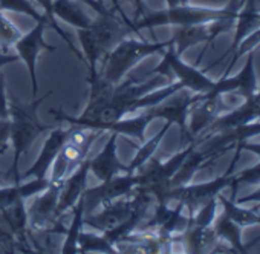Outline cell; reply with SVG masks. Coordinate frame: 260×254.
Segmentation results:
<instances>
[{"mask_svg": "<svg viewBox=\"0 0 260 254\" xmlns=\"http://www.w3.org/2000/svg\"><path fill=\"white\" fill-rule=\"evenodd\" d=\"M220 19H237V13L228 8L211 10V8L182 4V5L167 8L162 11L143 13L138 17V20L134 22V26H135L137 36H140V29H146V28L153 29L156 26H187V25L210 23V22H216Z\"/></svg>", "mask_w": 260, "mask_h": 254, "instance_id": "obj_3", "label": "cell"}, {"mask_svg": "<svg viewBox=\"0 0 260 254\" xmlns=\"http://www.w3.org/2000/svg\"><path fill=\"white\" fill-rule=\"evenodd\" d=\"M182 242L188 252H204L211 249L217 242V234L213 225L199 227V225H187L184 234L179 239H172Z\"/></svg>", "mask_w": 260, "mask_h": 254, "instance_id": "obj_20", "label": "cell"}, {"mask_svg": "<svg viewBox=\"0 0 260 254\" xmlns=\"http://www.w3.org/2000/svg\"><path fill=\"white\" fill-rule=\"evenodd\" d=\"M52 92L49 90L46 95L37 98H32L31 103L22 101L17 95L10 93V143L14 150L13 164L10 170L5 173V178H13L14 182H20L22 176L19 172L20 161L25 155H28L29 149L32 147L34 141L45 132L51 131L52 127L42 124L39 119V107L40 104L51 97Z\"/></svg>", "mask_w": 260, "mask_h": 254, "instance_id": "obj_1", "label": "cell"}, {"mask_svg": "<svg viewBox=\"0 0 260 254\" xmlns=\"http://www.w3.org/2000/svg\"><path fill=\"white\" fill-rule=\"evenodd\" d=\"M5 181H7V178H5V173H4L2 170H0V185H2Z\"/></svg>", "mask_w": 260, "mask_h": 254, "instance_id": "obj_41", "label": "cell"}, {"mask_svg": "<svg viewBox=\"0 0 260 254\" xmlns=\"http://www.w3.org/2000/svg\"><path fill=\"white\" fill-rule=\"evenodd\" d=\"M222 207H223V213L233 219L237 225L240 227H246V225H252V224H258L260 216L257 213H254V210H243L240 207H237V204L233 199H225V198H219Z\"/></svg>", "mask_w": 260, "mask_h": 254, "instance_id": "obj_28", "label": "cell"}, {"mask_svg": "<svg viewBox=\"0 0 260 254\" xmlns=\"http://www.w3.org/2000/svg\"><path fill=\"white\" fill-rule=\"evenodd\" d=\"M196 147V141H191L184 150L176 153L173 158H170L167 163H161L158 158L152 156L144 166L143 170L138 175V185L137 188L149 193L158 204L167 202L166 196L169 190L172 188V178L187 158V155Z\"/></svg>", "mask_w": 260, "mask_h": 254, "instance_id": "obj_4", "label": "cell"}, {"mask_svg": "<svg viewBox=\"0 0 260 254\" xmlns=\"http://www.w3.org/2000/svg\"><path fill=\"white\" fill-rule=\"evenodd\" d=\"M72 211H74V216H72L71 225L66 231L64 242L61 245L63 254L78 252V237H80V234L83 231V225H84V198L83 196L72 207Z\"/></svg>", "mask_w": 260, "mask_h": 254, "instance_id": "obj_24", "label": "cell"}, {"mask_svg": "<svg viewBox=\"0 0 260 254\" xmlns=\"http://www.w3.org/2000/svg\"><path fill=\"white\" fill-rule=\"evenodd\" d=\"M49 182L51 181L48 176V178H32L28 182H22V181L14 182L10 187H0V213L20 201L37 196L39 193L46 190Z\"/></svg>", "mask_w": 260, "mask_h": 254, "instance_id": "obj_18", "label": "cell"}, {"mask_svg": "<svg viewBox=\"0 0 260 254\" xmlns=\"http://www.w3.org/2000/svg\"><path fill=\"white\" fill-rule=\"evenodd\" d=\"M10 147V119H0V156Z\"/></svg>", "mask_w": 260, "mask_h": 254, "instance_id": "obj_34", "label": "cell"}, {"mask_svg": "<svg viewBox=\"0 0 260 254\" xmlns=\"http://www.w3.org/2000/svg\"><path fill=\"white\" fill-rule=\"evenodd\" d=\"M51 181V179H49ZM63 181H51L46 190L37 195V198L26 207L28 210V228L36 233L51 230L55 225V210L60 199Z\"/></svg>", "mask_w": 260, "mask_h": 254, "instance_id": "obj_9", "label": "cell"}, {"mask_svg": "<svg viewBox=\"0 0 260 254\" xmlns=\"http://www.w3.org/2000/svg\"><path fill=\"white\" fill-rule=\"evenodd\" d=\"M134 211V198L127 199L121 198L107 205H104L100 211H93L84 216V224L98 230L100 233H109L119 225H122Z\"/></svg>", "mask_w": 260, "mask_h": 254, "instance_id": "obj_12", "label": "cell"}, {"mask_svg": "<svg viewBox=\"0 0 260 254\" xmlns=\"http://www.w3.org/2000/svg\"><path fill=\"white\" fill-rule=\"evenodd\" d=\"M236 19H220L210 23H199V25H187V26H176L173 37L170 39L175 51L178 55H182L184 51L188 48L207 42L213 43V40L223 31L234 28Z\"/></svg>", "mask_w": 260, "mask_h": 254, "instance_id": "obj_10", "label": "cell"}, {"mask_svg": "<svg viewBox=\"0 0 260 254\" xmlns=\"http://www.w3.org/2000/svg\"><path fill=\"white\" fill-rule=\"evenodd\" d=\"M213 228H214L217 237H222V239H225V240H228L231 243L234 252H246V248L240 242V228H239V225L233 219H230L225 213H222L217 217Z\"/></svg>", "mask_w": 260, "mask_h": 254, "instance_id": "obj_26", "label": "cell"}, {"mask_svg": "<svg viewBox=\"0 0 260 254\" xmlns=\"http://www.w3.org/2000/svg\"><path fill=\"white\" fill-rule=\"evenodd\" d=\"M225 106L220 101V95L219 97H208L205 93L201 95V98L191 106L188 116H190V122L187 124V138L185 141H194V138L204 131L207 127H210L214 119L219 116L220 110Z\"/></svg>", "mask_w": 260, "mask_h": 254, "instance_id": "obj_14", "label": "cell"}, {"mask_svg": "<svg viewBox=\"0 0 260 254\" xmlns=\"http://www.w3.org/2000/svg\"><path fill=\"white\" fill-rule=\"evenodd\" d=\"M162 54H164L162 61L149 74H161L164 77H170L173 74L184 89H188L190 92L194 93H207L213 89L214 83L198 68L184 63L181 60V55L176 54L172 42L164 49Z\"/></svg>", "mask_w": 260, "mask_h": 254, "instance_id": "obj_5", "label": "cell"}, {"mask_svg": "<svg viewBox=\"0 0 260 254\" xmlns=\"http://www.w3.org/2000/svg\"><path fill=\"white\" fill-rule=\"evenodd\" d=\"M69 134H71V125H69V129H63V127H55V129H51L48 138L45 140V144L42 147V152H40L39 158L20 176H25V178H48V173H49L55 158L61 152L64 143L68 141Z\"/></svg>", "mask_w": 260, "mask_h": 254, "instance_id": "obj_13", "label": "cell"}, {"mask_svg": "<svg viewBox=\"0 0 260 254\" xmlns=\"http://www.w3.org/2000/svg\"><path fill=\"white\" fill-rule=\"evenodd\" d=\"M258 224H260V220H258Z\"/></svg>", "mask_w": 260, "mask_h": 254, "instance_id": "obj_42", "label": "cell"}, {"mask_svg": "<svg viewBox=\"0 0 260 254\" xmlns=\"http://www.w3.org/2000/svg\"><path fill=\"white\" fill-rule=\"evenodd\" d=\"M36 4H39L40 7H42V10H43V14L46 16V19H48V23H49V26L64 40V43L69 46V49L78 57V60H81V61H84V58H83V54H81V51H78L77 48H75V45L72 43V40H71V37L60 28V25L57 23V19H55V16H54V11H52V5H54V0H34Z\"/></svg>", "mask_w": 260, "mask_h": 254, "instance_id": "obj_30", "label": "cell"}, {"mask_svg": "<svg viewBox=\"0 0 260 254\" xmlns=\"http://www.w3.org/2000/svg\"><path fill=\"white\" fill-rule=\"evenodd\" d=\"M255 90H257V78L254 74L252 54H251L243 66V71L239 75H236L234 78H226V77L220 78L217 83H214L213 89L205 95L219 97L222 93H234L237 97L249 98Z\"/></svg>", "mask_w": 260, "mask_h": 254, "instance_id": "obj_17", "label": "cell"}, {"mask_svg": "<svg viewBox=\"0 0 260 254\" xmlns=\"http://www.w3.org/2000/svg\"><path fill=\"white\" fill-rule=\"evenodd\" d=\"M0 11H11V13H17V14H25L28 17H31L34 22H40V20H46V16L43 13H39L36 5L29 0H0ZM49 26V23H48Z\"/></svg>", "mask_w": 260, "mask_h": 254, "instance_id": "obj_29", "label": "cell"}, {"mask_svg": "<svg viewBox=\"0 0 260 254\" xmlns=\"http://www.w3.org/2000/svg\"><path fill=\"white\" fill-rule=\"evenodd\" d=\"M170 127H172V122L166 121L164 127H162V129H161L153 138H150L149 141L141 143V147L137 150V155L134 156L132 161H130V163L127 164V173H135L138 169H141V167L155 155V150H156L158 146L161 144V141H162V138L166 137V134L170 131Z\"/></svg>", "mask_w": 260, "mask_h": 254, "instance_id": "obj_25", "label": "cell"}, {"mask_svg": "<svg viewBox=\"0 0 260 254\" xmlns=\"http://www.w3.org/2000/svg\"><path fill=\"white\" fill-rule=\"evenodd\" d=\"M134 4L137 7V11H135V17L138 19L143 13H144V8H143V0H134Z\"/></svg>", "mask_w": 260, "mask_h": 254, "instance_id": "obj_39", "label": "cell"}, {"mask_svg": "<svg viewBox=\"0 0 260 254\" xmlns=\"http://www.w3.org/2000/svg\"><path fill=\"white\" fill-rule=\"evenodd\" d=\"M52 11L55 19L58 17L60 20L77 29H86L92 23V19L86 16L77 0H54Z\"/></svg>", "mask_w": 260, "mask_h": 254, "instance_id": "obj_21", "label": "cell"}, {"mask_svg": "<svg viewBox=\"0 0 260 254\" xmlns=\"http://www.w3.org/2000/svg\"><path fill=\"white\" fill-rule=\"evenodd\" d=\"M0 119H10V101L4 74H0Z\"/></svg>", "mask_w": 260, "mask_h": 254, "instance_id": "obj_33", "label": "cell"}, {"mask_svg": "<svg viewBox=\"0 0 260 254\" xmlns=\"http://www.w3.org/2000/svg\"><path fill=\"white\" fill-rule=\"evenodd\" d=\"M170 45L169 42H146L143 39H124L112 51L106 54L101 78L109 84H119L121 80L127 75L130 69H134L144 58L162 54L164 49Z\"/></svg>", "mask_w": 260, "mask_h": 254, "instance_id": "obj_2", "label": "cell"}, {"mask_svg": "<svg viewBox=\"0 0 260 254\" xmlns=\"http://www.w3.org/2000/svg\"><path fill=\"white\" fill-rule=\"evenodd\" d=\"M138 185V175L135 173H124L116 175L107 181H103L100 185L84 190V216L96 211L100 207H104L116 199L127 198Z\"/></svg>", "mask_w": 260, "mask_h": 254, "instance_id": "obj_6", "label": "cell"}, {"mask_svg": "<svg viewBox=\"0 0 260 254\" xmlns=\"http://www.w3.org/2000/svg\"><path fill=\"white\" fill-rule=\"evenodd\" d=\"M202 93H196L191 95L190 90H178L173 95L167 97L164 101H161L156 106L147 107V112L153 116V119L156 118H162L172 124H178L181 129V140L182 143L187 138V118H188V112L191 109V106L201 98Z\"/></svg>", "mask_w": 260, "mask_h": 254, "instance_id": "obj_11", "label": "cell"}, {"mask_svg": "<svg viewBox=\"0 0 260 254\" xmlns=\"http://www.w3.org/2000/svg\"><path fill=\"white\" fill-rule=\"evenodd\" d=\"M77 2L83 4V5H87L90 10H93L96 13V16H101V14H107L110 10L104 5L103 0H77Z\"/></svg>", "mask_w": 260, "mask_h": 254, "instance_id": "obj_36", "label": "cell"}, {"mask_svg": "<svg viewBox=\"0 0 260 254\" xmlns=\"http://www.w3.org/2000/svg\"><path fill=\"white\" fill-rule=\"evenodd\" d=\"M116 138L118 134L110 135V138L107 140V143L104 144L103 150L93 156L89 158V172L100 181H107L119 173H127V166H124L116 153Z\"/></svg>", "mask_w": 260, "mask_h": 254, "instance_id": "obj_16", "label": "cell"}, {"mask_svg": "<svg viewBox=\"0 0 260 254\" xmlns=\"http://www.w3.org/2000/svg\"><path fill=\"white\" fill-rule=\"evenodd\" d=\"M260 182V164L251 167V169H246L243 172H240L237 176L233 178V182H231V188H233V196L231 199L234 201L236 199V195H237V185L239 184H258Z\"/></svg>", "mask_w": 260, "mask_h": 254, "instance_id": "obj_32", "label": "cell"}, {"mask_svg": "<svg viewBox=\"0 0 260 254\" xmlns=\"http://www.w3.org/2000/svg\"><path fill=\"white\" fill-rule=\"evenodd\" d=\"M242 150H249V152H254L255 155H258V156H260V144H245V143H240V144H237L236 156H234V160H233V163H231L230 169L226 170V173H233L234 166H236V163H237V160H239V156H240V152H242Z\"/></svg>", "mask_w": 260, "mask_h": 254, "instance_id": "obj_35", "label": "cell"}, {"mask_svg": "<svg viewBox=\"0 0 260 254\" xmlns=\"http://www.w3.org/2000/svg\"><path fill=\"white\" fill-rule=\"evenodd\" d=\"M166 4H167V8H173V7L187 4V0H166Z\"/></svg>", "mask_w": 260, "mask_h": 254, "instance_id": "obj_40", "label": "cell"}, {"mask_svg": "<svg viewBox=\"0 0 260 254\" xmlns=\"http://www.w3.org/2000/svg\"><path fill=\"white\" fill-rule=\"evenodd\" d=\"M233 175L231 173H225L223 176H219L210 182H204V184H196V185H181V187H175L170 188L166 199L169 201H178L179 204L184 205V208L188 213V217H191L204 204H207L208 201L214 199L216 195L231 185L233 182Z\"/></svg>", "mask_w": 260, "mask_h": 254, "instance_id": "obj_7", "label": "cell"}, {"mask_svg": "<svg viewBox=\"0 0 260 254\" xmlns=\"http://www.w3.org/2000/svg\"><path fill=\"white\" fill-rule=\"evenodd\" d=\"M17 60H20L17 54L2 52V54H0V69L5 68V66H10V65H13V63H16Z\"/></svg>", "mask_w": 260, "mask_h": 254, "instance_id": "obj_37", "label": "cell"}, {"mask_svg": "<svg viewBox=\"0 0 260 254\" xmlns=\"http://www.w3.org/2000/svg\"><path fill=\"white\" fill-rule=\"evenodd\" d=\"M10 231L16 236V239L25 246L28 243V210L25 201H20L7 210L0 213Z\"/></svg>", "mask_w": 260, "mask_h": 254, "instance_id": "obj_22", "label": "cell"}, {"mask_svg": "<svg viewBox=\"0 0 260 254\" xmlns=\"http://www.w3.org/2000/svg\"><path fill=\"white\" fill-rule=\"evenodd\" d=\"M20 29L5 16V11H0V46L4 52H8L11 46L20 39Z\"/></svg>", "mask_w": 260, "mask_h": 254, "instance_id": "obj_31", "label": "cell"}, {"mask_svg": "<svg viewBox=\"0 0 260 254\" xmlns=\"http://www.w3.org/2000/svg\"><path fill=\"white\" fill-rule=\"evenodd\" d=\"M237 23H236V36H234V42L231 45V48L226 51V54L222 57L226 58L228 55H231L237 46L240 45V42L243 40V37L254 28H257L260 25V16L255 11V0H245V8L242 10V13L237 14Z\"/></svg>", "mask_w": 260, "mask_h": 254, "instance_id": "obj_23", "label": "cell"}, {"mask_svg": "<svg viewBox=\"0 0 260 254\" xmlns=\"http://www.w3.org/2000/svg\"><path fill=\"white\" fill-rule=\"evenodd\" d=\"M249 201H258V202H260V188H258L257 192H254L252 195H248V196H245V198H242V199H239V201H234V202H237V204H245V202H249Z\"/></svg>", "mask_w": 260, "mask_h": 254, "instance_id": "obj_38", "label": "cell"}, {"mask_svg": "<svg viewBox=\"0 0 260 254\" xmlns=\"http://www.w3.org/2000/svg\"><path fill=\"white\" fill-rule=\"evenodd\" d=\"M87 173H89V158H86L80 166L75 167V170L69 176L64 178L60 192L58 205L55 210V222L61 216H64L69 210H72V207L83 196L87 187Z\"/></svg>", "mask_w": 260, "mask_h": 254, "instance_id": "obj_15", "label": "cell"}, {"mask_svg": "<svg viewBox=\"0 0 260 254\" xmlns=\"http://www.w3.org/2000/svg\"><path fill=\"white\" fill-rule=\"evenodd\" d=\"M78 252H116V248L103 233L92 234L81 231L78 237Z\"/></svg>", "mask_w": 260, "mask_h": 254, "instance_id": "obj_27", "label": "cell"}, {"mask_svg": "<svg viewBox=\"0 0 260 254\" xmlns=\"http://www.w3.org/2000/svg\"><path fill=\"white\" fill-rule=\"evenodd\" d=\"M48 26L46 20L36 22L34 28L20 36V39L14 43L16 52L19 58L26 65L29 77H31V84H32V98H37V90H39V81H37V60L42 51H49L55 52L57 48L51 46L45 42V29Z\"/></svg>", "mask_w": 260, "mask_h": 254, "instance_id": "obj_8", "label": "cell"}, {"mask_svg": "<svg viewBox=\"0 0 260 254\" xmlns=\"http://www.w3.org/2000/svg\"><path fill=\"white\" fill-rule=\"evenodd\" d=\"M153 121V116L147 112V109L140 110L138 115H132V116H124L118 121L104 124L101 127V132H113L118 135H125L128 138H135L140 143H144V134L147 125Z\"/></svg>", "mask_w": 260, "mask_h": 254, "instance_id": "obj_19", "label": "cell"}]
</instances>
